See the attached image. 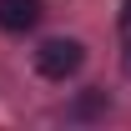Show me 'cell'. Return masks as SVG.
I'll return each instance as SVG.
<instances>
[{
  "mask_svg": "<svg viewBox=\"0 0 131 131\" xmlns=\"http://www.w3.org/2000/svg\"><path fill=\"white\" fill-rule=\"evenodd\" d=\"M86 61V46L81 40H66V35H56V40H46V46L35 50V71L40 76H50V81H66V76H76Z\"/></svg>",
  "mask_w": 131,
  "mask_h": 131,
  "instance_id": "6da1fadb",
  "label": "cell"
},
{
  "mask_svg": "<svg viewBox=\"0 0 131 131\" xmlns=\"http://www.w3.org/2000/svg\"><path fill=\"white\" fill-rule=\"evenodd\" d=\"M46 15L40 0H0V30H30Z\"/></svg>",
  "mask_w": 131,
  "mask_h": 131,
  "instance_id": "7a4b0ae2",
  "label": "cell"
},
{
  "mask_svg": "<svg viewBox=\"0 0 131 131\" xmlns=\"http://www.w3.org/2000/svg\"><path fill=\"white\" fill-rule=\"evenodd\" d=\"M121 25H131V0H126V5H121Z\"/></svg>",
  "mask_w": 131,
  "mask_h": 131,
  "instance_id": "3957f363",
  "label": "cell"
},
{
  "mask_svg": "<svg viewBox=\"0 0 131 131\" xmlns=\"http://www.w3.org/2000/svg\"><path fill=\"white\" fill-rule=\"evenodd\" d=\"M126 76H131V46H126Z\"/></svg>",
  "mask_w": 131,
  "mask_h": 131,
  "instance_id": "277c9868",
  "label": "cell"
}]
</instances>
